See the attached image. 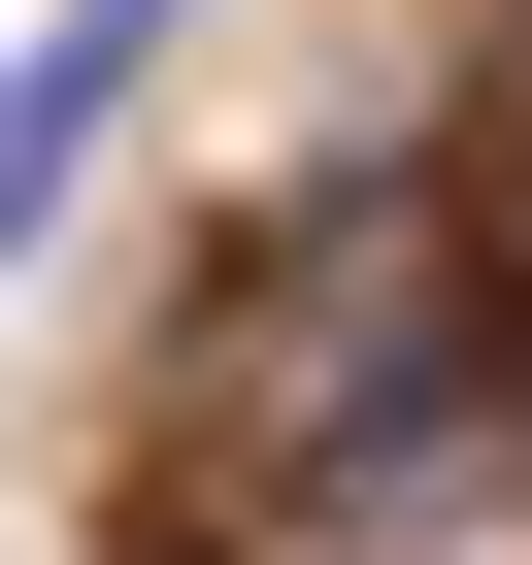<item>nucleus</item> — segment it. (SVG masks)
I'll list each match as a JSON object with an SVG mask.
<instances>
[{
	"label": "nucleus",
	"mask_w": 532,
	"mask_h": 565,
	"mask_svg": "<svg viewBox=\"0 0 532 565\" xmlns=\"http://www.w3.org/2000/svg\"><path fill=\"white\" fill-rule=\"evenodd\" d=\"M167 34H200V0H34V34H0V266L100 200V134L167 100Z\"/></svg>",
	"instance_id": "f257e3e1"
}]
</instances>
